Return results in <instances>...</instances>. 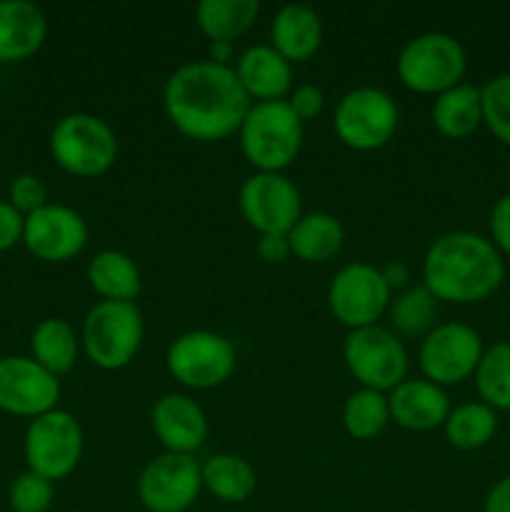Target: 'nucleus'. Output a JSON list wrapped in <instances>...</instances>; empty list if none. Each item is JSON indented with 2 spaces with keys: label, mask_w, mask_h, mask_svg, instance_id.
<instances>
[{
  "label": "nucleus",
  "mask_w": 510,
  "mask_h": 512,
  "mask_svg": "<svg viewBox=\"0 0 510 512\" xmlns=\"http://www.w3.org/2000/svg\"><path fill=\"white\" fill-rule=\"evenodd\" d=\"M483 350V338L475 328L465 323H440L420 340V373L440 388L458 385L475 375Z\"/></svg>",
  "instance_id": "12"
},
{
  "label": "nucleus",
  "mask_w": 510,
  "mask_h": 512,
  "mask_svg": "<svg viewBox=\"0 0 510 512\" xmlns=\"http://www.w3.org/2000/svg\"><path fill=\"white\" fill-rule=\"evenodd\" d=\"M88 223L68 205L48 203L25 215L23 245L43 263H68L88 245Z\"/></svg>",
  "instance_id": "16"
},
{
  "label": "nucleus",
  "mask_w": 510,
  "mask_h": 512,
  "mask_svg": "<svg viewBox=\"0 0 510 512\" xmlns=\"http://www.w3.org/2000/svg\"><path fill=\"white\" fill-rule=\"evenodd\" d=\"M258 15V0H200L195 23L210 43H233L253 28Z\"/></svg>",
  "instance_id": "25"
},
{
  "label": "nucleus",
  "mask_w": 510,
  "mask_h": 512,
  "mask_svg": "<svg viewBox=\"0 0 510 512\" xmlns=\"http://www.w3.org/2000/svg\"><path fill=\"white\" fill-rule=\"evenodd\" d=\"M253 100L230 65L213 60L183 63L163 88V110L180 135L215 143L238 133Z\"/></svg>",
  "instance_id": "1"
},
{
  "label": "nucleus",
  "mask_w": 510,
  "mask_h": 512,
  "mask_svg": "<svg viewBox=\"0 0 510 512\" xmlns=\"http://www.w3.org/2000/svg\"><path fill=\"white\" fill-rule=\"evenodd\" d=\"M475 388L480 403L493 408L495 413H510V343H495L483 350L475 370Z\"/></svg>",
  "instance_id": "30"
},
{
  "label": "nucleus",
  "mask_w": 510,
  "mask_h": 512,
  "mask_svg": "<svg viewBox=\"0 0 510 512\" xmlns=\"http://www.w3.org/2000/svg\"><path fill=\"white\" fill-rule=\"evenodd\" d=\"M235 75L253 103L288 100L293 93V65L275 48L253 45L235 60Z\"/></svg>",
  "instance_id": "19"
},
{
  "label": "nucleus",
  "mask_w": 510,
  "mask_h": 512,
  "mask_svg": "<svg viewBox=\"0 0 510 512\" xmlns=\"http://www.w3.org/2000/svg\"><path fill=\"white\" fill-rule=\"evenodd\" d=\"M25 215L18 213L8 200H0V253L23 243Z\"/></svg>",
  "instance_id": "37"
},
{
  "label": "nucleus",
  "mask_w": 510,
  "mask_h": 512,
  "mask_svg": "<svg viewBox=\"0 0 510 512\" xmlns=\"http://www.w3.org/2000/svg\"><path fill=\"white\" fill-rule=\"evenodd\" d=\"M8 203L13 205L18 213L30 215L48 205V188H45L43 180L33 173L15 175L8 185Z\"/></svg>",
  "instance_id": "34"
},
{
  "label": "nucleus",
  "mask_w": 510,
  "mask_h": 512,
  "mask_svg": "<svg viewBox=\"0 0 510 512\" xmlns=\"http://www.w3.org/2000/svg\"><path fill=\"white\" fill-rule=\"evenodd\" d=\"M390 405L388 393L360 388L345 400L343 405V425L348 435L355 440H373L388 428Z\"/></svg>",
  "instance_id": "31"
},
{
  "label": "nucleus",
  "mask_w": 510,
  "mask_h": 512,
  "mask_svg": "<svg viewBox=\"0 0 510 512\" xmlns=\"http://www.w3.org/2000/svg\"><path fill=\"white\" fill-rule=\"evenodd\" d=\"M143 335L145 323L138 305L100 300L85 315L80 345L100 370H123L138 355Z\"/></svg>",
  "instance_id": "6"
},
{
  "label": "nucleus",
  "mask_w": 510,
  "mask_h": 512,
  "mask_svg": "<svg viewBox=\"0 0 510 512\" xmlns=\"http://www.w3.org/2000/svg\"><path fill=\"white\" fill-rule=\"evenodd\" d=\"M88 283L103 300L133 303L140 295L143 280L135 260L123 250H100L88 263Z\"/></svg>",
  "instance_id": "22"
},
{
  "label": "nucleus",
  "mask_w": 510,
  "mask_h": 512,
  "mask_svg": "<svg viewBox=\"0 0 510 512\" xmlns=\"http://www.w3.org/2000/svg\"><path fill=\"white\" fill-rule=\"evenodd\" d=\"M343 360L360 388L390 393L408 378V350L403 340L383 325L350 330L343 343Z\"/></svg>",
  "instance_id": "9"
},
{
  "label": "nucleus",
  "mask_w": 510,
  "mask_h": 512,
  "mask_svg": "<svg viewBox=\"0 0 510 512\" xmlns=\"http://www.w3.org/2000/svg\"><path fill=\"white\" fill-rule=\"evenodd\" d=\"M238 138L245 160L258 173H283L298 160L305 133L288 100H273L250 105Z\"/></svg>",
  "instance_id": "3"
},
{
  "label": "nucleus",
  "mask_w": 510,
  "mask_h": 512,
  "mask_svg": "<svg viewBox=\"0 0 510 512\" xmlns=\"http://www.w3.org/2000/svg\"><path fill=\"white\" fill-rule=\"evenodd\" d=\"M398 105L393 95L383 88L363 85V88L348 90L335 105L333 130L338 140L348 148L370 153L393 140L398 130Z\"/></svg>",
  "instance_id": "7"
},
{
  "label": "nucleus",
  "mask_w": 510,
  "mask_h": 512,
  "mask_svg": "<svg viewBox=\"0 0 510 512\" xmlns=\"http://www.w3.org/2000/svg\"><path fill=\"white\" fill-rule=\"evenodd\" d=\"M83 428L78 418L68 410H50V413L33 418L25 428L23 455L28 470L43 475L55 483L63 480L78 468L83 458Z\"/></svg>",
  "instance_id": "8"
},
{
  "label": "nucleus",
  "mask_w": 510,
  "mask_h": 512,
  "mask_svg": "<svg viewBox=\"0 0 510 512\" xmlns=\"http://www.w3.org/2000/svg\"><path fill=\"white\" fill-rule=\"evenodd\" d=\"M200 468H203V488L220 503H245L258 488V473L243 455H210Z\"/></svg>",
  "instance_id": "27"
},
{
  "label": "nucleus",
  "mask_w": 510,
  "mask_h": 512,
  "mask_svg": "<svg viewBox=\"0 0 510 512\" xmlns=\"http://www.w3.org/2000/svg\"><path fill=\"white\" fill-rule=\"evenodd\" d=\"M258 258L268 265H280L290 258L288 235H258Z\"/></svg>",
  "instance_id": "38"
},
{
  "label": "nucleus",
  "mask_w": 510,
  "mask_h": 512,
  "mask_svg": "<svg viewBox=\"0 0 510 512\" xmlns=\"http://www.w3.org/2000/svg\"><path fill=\"white\" fill-rule=\"evenodd\" d=\"M150 425L165 453L193 455L208 438V418L203 408L183 393H165L155 400Z\"/></svg>",
  "instance_id": "17"
},
{
  "label": "nucleus",
  "mask_w": 510,
  "mask_h": 512,
  "mask_svg": "<svg viewBox=\"0 0 510 512\" xmlns=\"http://www.w3.org/2000/svg\"><path fill=\"white\" fill-rule=\"evenodd\" d=\"M490 243L500 255H510V193L495 200L490 210Z\"/></svg>",
  "instance_id": "36"
},
{
  "label": "nucleus",
  "mask_w": 510,
  "mask_h": 512,
  "mask_svg": "<svg viewBox=\"0 0 510 512\" xmlns=\"http://www.w3.org/2000/svg\"><path fill=\"white\" fill-rule=\"evenodd\" d=\"M468 68L463 43L450 33H420L400 48L395 70L400 83L420 95H440L455 88Z\"/></svg>",
  "instance_id": "4"
},
{
  "label": "nucleus",
  "mask_w": 510,
  "mask_h": 512,
  "mask_svg": "<svg viewBox=\"0 0 510 512\" xmlns=\"http://www.w3.org/2000/svg\"><path fill=\"white\" fill-rule=\"evenodd\" d=\"M55 500V488L50 480L33 470L15 475L8 490V503L13 512H48Z\"/></svg>",
  "instance_id": "33"
},
{
  "label": "nucleus",
  "mask_w": 510,
  "mask_h": 512,
  "mask_svg": "<svg viewBox=\"0 0 510 512\" xmlns=\"http://www.w3.org/2000/svg\"><path fill=\"white\" fill-rule=\"evenodd\" d=\"M233 53H235L233 43H210L208 60H213V63H218V65H230Z\"/></svg>",
  "instance_id": "41"
},
{
  "label": "nucleus",
  "mask_w": 510,
  "mask_h": 512,
  "mask_svg": "<svg viewBox=\"0 0 510 512\" xmlns=\"http://www.w3.org/2000/svg\"><path fill=\"white\" fill-rule=\"evenodd\" d=\"M203 490V468L193 455L160 453L138 478V498L150 512H185Z\"/></svg>",
  "instance_id": "14"
},
{
  "label": "nucleus",
  "mask_w": 510,
  "mask_h": 512,
  "mask_svg": "<svg viewBox=\"0 0 510 512\" xmlns=\"http://www.w3.org/2000/svg\"><path fill=\"white\" fill-rule=\"evenodd\" d=\"M435 315H438V300L435 295L420 285H408L405 290L395 293L388 305L390 330L403 338H425L435 328Z\"/></svg>",
  "instance_id": "28"
},
{
  "label": "nucleus",
  "mask_w": 510,
  "mask_h": 512,
  "mask_svg": "<svg viewBox=\"0 0 510 512\" xmlns=\"http://www.w3.org/2000/svg\"><path fill=\"white\" fill-rule=\"evenodd\" d=\"M288 105H290V110L295 113V118L305 125L308 120L318 118V115L323 113V108H325L323 88H318V85H313V83L298 85V88H293V93L288 95Z\"/></svg>",
  "instance_id": "35"
},
{
  "label": "nucleus",
  "mask_w": 510,
  "mask_h": 512,
  "mask_svg": "<svg viewBox=\"0 0 510 512\" xmlns=\"http://www.w3.org/2000/svg\"><path fill=\"white\" fill-rule=\"evenodd\" d=\"M445 440L455 450H480L498 433V413L485 403H463L450 408L448 420L443 425Z\"/></svg>",
  "instance_id": "29"
},
{
  "label": "nucleus",
  "mask_w": 510,
  "mask_h": 512,
  "mask_svg": "<svg viewBox=\"0 0 510 512\" xmlns=\"http://www.w3.org/2000/svg\"><path fill=\"white\" fill-rule=\"evenodd\" d=\"M393 293L378 265L348 263L333 275L328 285V308L333 318L348 330L370 328L388 313Z\"/></svg>",
  "instance_id": "11"
},
{
  "label": "nucleus",
  "mask_w": 510,
  "mask_h": 512,
  "mask_svg": "<svg viewBox=\"0 0 510 512\" xmlns=\"http://www.w3.org/2000/svg\"><path fill=\"white\" fill-rule=\"evenodd\" d=\"M323 45V20L310 5H283L270 20V48L290 65L310 60Z\"/></svg>",
  "instance_id": "21"
},
{
  "label": "nucleus",
  "mask_w": 510,
  "mask_h": 512,
  "mask_svg": "<svg viewBox=\"0 0 510 512\" xmlns=\"http://www.w3.org/2000/svg\"><path fill=\"white\" fill-rule=\"evenodd\" d=\"M50 155L75 178H100L118 160V138L98 115L68 113L50 133Z\"/></svg>",
  "instance_id": "5"
},
{
  "label": "nucleus",
  "mask_w": 510,
  "mask_h": 512,
  "mask_svg": "<svg viewBox=\"0 0 510 512\" xmlns=\"http://www.w3.org/2000/svg\"><path fill=\"white\" fill-rule=\"evenodd\" d=\"M238 208L258 235H288L303 215V200L283 173H253L240 185Z\"/></svg>",
  "instance_id": "13"
},
{
  "label": "nucleus",
  "mask_w": 510,
  "mask_h": 512,
  "mask_svg": "<svg viewBox=\"0 0 510 512\" xmlns=\"http://www.w3.org/2000/svg\"><path fill=\"white\" fill-rule=\"evenodd\" d=\"M60 380L30 355L0 358V410L18 418H40L58 408Z\"/></svg>",
  "instance_id": "15"
},
{
  "label": "nucleus",
  "mask_w": 510,
  "mask_h": 512,
  "mask_svg": "<svg viewBox=\"0 0 510 512\" xmlns=\"http://www.w3.org/2000/svg\"><path fill=\"white\" fill-rule=\"evenodd\" d=\"M233 343L213 330H188L168 345L165 365L180 385L190 390H213L235 373Z\"/></svg>",
  "instance_id": "10"
},
{
  "label": "nucleus",
  "mask_w": 510,
  "mask_h": 512,
  "mask_svg": "<svg viewBox=\"0 0 510 512\" xmlns=\"http://www.w3.org/2000/svg\"><path fill=\"white\" fill-rule=\"evenodd\" d=\"M380 273H383L390 293H395V290L400 293V290H405L410 285V268L403 260H390V263H385L383 268H380Z\"/></svg>",
  "instance_id": "40"
},
{
  "label": "nucleus",
  "mask_w": 510,
  "mask_h": 512,
  "mask_svg": "<svg viewBox=\"0 0 510 512\" xmlns=\"http://www.w3.org/2000/svg\"><path fill=\"white\" fill-rule=\"evenodd\" d=\"M390 420L413 433L443 428L450 415V398L445 388L425 378H405L388 393Z\"/></svg>",
  "instance_id": "18"
},
{
  "label": "nucleus",
  "mask_w": 510,
  "mask_h": 512,
  "mask_svg": "<svg viewBox=\"0 0 510 512\" xmlns=\"http://www.w3.org/2000/svg\"><path fill=\"white\" fill-rule=\"evenodd\" d=\"M290 253L303 263H325L335 258L345 243L340 220L330 213H303L288 233Z\"/></svg>",
  "instance_id": "23"
},
{
  "label": "nucleus",
  "mask_w": 510,
  "mask_h": 512,
  "mask_svg": "<svg viewBox=\"0 0 510 512\" xmlns=\"http://www.w3.org/2000/svg\"><path fill=\"white\" fill-rule=\"evenodd\" d=\"M503 280V255L473 230H450L425 250L423 285L438 303H483L498 293Z\"/></svg>",
  "instance_id": "2"
},
{
  "label": "nucleus",
  "mask_w": 510,
  "mask_h": 512,
  "mask_svg": "<svg viewBox=\"0 0 510 512\" xmlns=\"http://www.w3.org/2000/svg\"><path fill=\"white\" fill-rule=\"evenodd\" d=\"M435 130L445 138H468L470 133L483 123V100H480V88L470 83H460L445 93L435 95L433 110H430Z\"/></svg>",
  "instance_id": "24"
},
{
  "label": "nucleus",
  "mask_w": 510,
  "mask_h": 512,
  "mask_svg": "<svg viewBox=\"0 0 510 512\" xmlns=\"http://www.w3.org/2000/svg\"><path fill=\"white\" fill-rule=\"evenodd\" d=\"M48 18L28 0H0V63H20L43 48Z\"/></svg>",
  "instance_id": "20"
},
{
  "label": "nucleus",
  "mask_w": 510,
  "mask_h": 512,
  "mask_svg": "<svg viewBox=\"0 0 510 512\" xmlns=\"http://www.w3.org/2000/svg\"><path fill=\"white\" fill-rule=\"evenodd\" d=\"M483 512H510V475L500 478L485 498Z\"/></svg>",
  "instance_id": "39"
},
{
  "label": "nucleus",
  "mask_w": 510,
  "mask_h": 512,
  "mask_svg": "<svg viewBox=\"0 0 510 512\" xmlns=\"http://www.w3.org/2000/svg\"><path fill=\"white\" fill-rule=\"evenodd\" d=\"M483 123L490 133L510 148V73L495 75L480 88Z\"/></svg>",
  "instance_id": "32"
},
{
  "label": "nucleus",
  "mask_w": 510,
  "mask_h": 512,
  "mask_svg": "<svg viewBox=\"0 0 510 512\" xmlns=\"http://www.w3.org/2000/svg\"><path fill=\"white\" fill-rule=\"evenodd\" d=\"M80 338L73 325L63 318L40 320L30 335V358L43 365L55 378L70 373L78 363Z\"/></svg>",
  "instance_id": "26"
}]
</instances>
